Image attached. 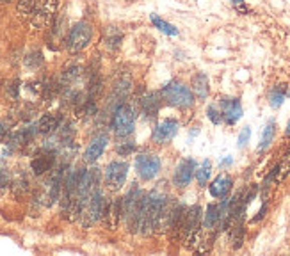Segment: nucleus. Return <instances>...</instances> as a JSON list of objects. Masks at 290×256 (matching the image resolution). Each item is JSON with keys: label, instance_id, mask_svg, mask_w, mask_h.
I'll return each mask as SVG.
<instances>
[{"label": "nucleus", "instance_id": "f257e3e1", "mask_svg": "<svg viewBox=\"0 0 290 256\" xmlns=\"http://www.w3.org/2000/svg\"><path fill=\"white\" fill-rule=\"evenodd\" d=\"M184 233V240L187 247L196 245L198 237H200V228H201V208L198 205L191 206L185 212H182L180 219H178V224Z\"/></svg>", "mask_w": 290, "mask_h": 256}, {"label": "nucleus", "instance_id": "f03ea898", "mask_svg": "<svg viewBox=\"0 0 290 256\" xmlns=\"http://www.w3.org/2000/svg\"><path fill=\"white\" fill-rule=\"evenodd\" d=\"M162 98L166 103L177 109H189L194 103V93L182 82H169L162 89Z\"/></svg>", "mask_w": 290, "mask_h": 256}, {"label": "nucleus", "instance_id": "7ed1b4c3", "mask_svg": "<svg viewBox=\"0 0 290 256\" xmlns=\"http://www.w3.org/2000/svg\"><path fill=\"white\" fill-rule=\"evenodd\" d=\"M110 124H112L114 128V134H116L119 139L128 137L130 134L133 132V128H135V112H133V109L125 103L118 105L112 112Z\"/></svg>", "mask_w": 290, "mask_h": 256}, {"label": "nucleus", "instance_id": "20e7f679", "mask_svg": "<svg viewBox=\"0 0 290 256\" xmlns=\"http://www.w3.org/2000/svg\"><path fill=\"white\" fill-rule=\"evenodd\" d=\"M93 38V25L87 22H79L68 31L66 36V48L70 54H79L91 43Z\"/></svg>", "mask_w": 290, "mask_h": 256}, {"label": "nucleus", "instance_id": "39448f33", "mask_svg": "<svg viewBox=\"0 0 290 256\" xmlns=\"http://www.w3.org/2000/svg\"><path fill=\"white\" fill-rule=\"evenodd\" d=\"M59 0H38L34 8V13L31 16V24L34 29H47L52 25L55 18Z\"/></svg>", "mask_w": 290, "mask_h": 256}, {"label": "nucleus", "instance_id": "423d86ee", "mask_svg": "<svg viewBox=\"0 0 290 256\" xmlns=\"http://www.w3.org/2000/svg\"><path fill=\"white\" fill-rule=\"evenodd\" d=\"M135 171H137L139 178L150 182L161 171V159L153 153H141V155L135 157Z\"/></svg>", "mask_w": 290, "mask_h": 256}, {"label": "nucleus", "instance_id": "0eeeda50", "mask_svg": "<svg viewBox=\"0 0 290 256\" xmlns=\"http://www.w3.org/2000/svg\"><path fill=\"white\" fill-rule=\"evenodd\" d=\"M126 175H128V164L114 160L105 167V185L109 190H119L125 185Z\"/></svg>", "mask_w": 290, "mask_h": 256}, {"label": "nucleus", "instance_id": "6e6552de", "mask_svg": "<svg viewBox=\"0 0 290 256\" xmlns=\"http://www.w3.org/2000/svg\"><path fill=\"white\" fill-rule=\"evenodd\" d=\"M196 169H198V164L194 159L180 160V164H178L175 173H173V183H175L178 189H185L187 185H191L192 178L196 176Z\"/></svg>", "mask_w": 290, "mask_h": 256}, {"label": "nucleus", "instance_id": "1a4fd4ad", "mask_svg": "<svg viewBox=\"0 0 290 256\" xmlns=\"http://www.w3.org/2000/svg\"><path fill=\"white\" fill-rule=\"evenodd\" d=\"M221 105V114H223V121L226 124H235L237 121L242 117V103L239 98H230L224 96L219 101Z\"/></svg>", "mask_w": 290, "mask_h": 256}, {"label": "nucleus", "instance_id": "9d476101", "mask_svg": "<svg viewBox=\"0 0 290 256\" xmlns=\"http://www.w3.org/2000/svg\"><path fill=\"white\" fill-rule=\"evenodd\" d=\"M178 121L177 119H164L155 126L152 134V141L155 144H166L173 139V137L177 136L178 132Z\"/></svg>", "mask_w": 290, "mask_h": 256}, {"label": "nucleus", "instance_id": "9b49d317", "mask_svg": "<svg viewBox=\"0 0 290 256\" xmlns=\"http://www.w3.org/2000/svg\"><path fill=\"white\" fill-rule=\"evenodd\" d=\"M107 143H109L107 134H98V136H94L93 139H91V143L87 144L86 152H84V160L89 164L96 162V160L102 157V153L105 152Z\"/></svg>", "mask_w": 290, "mask_h": 256}, {"label": "nucleus", "instance_id": "f8f14e48", "mask_svg": "<svg viewBox=\"0 0 290 256\" xmlns=\"http://www.w3.org/2000/svg\"><path fill=\"white\" fill-rule=\"evenodd\" d=\"M231 187H233V178H231L230 175H226V173H221V175L208 185V190H210L212 198L224 199L230 194Z\"/></svg>", "mask_w": 290, "mask_h": 256}, {"label": "nucleus", "instance_id": "ddd939ff", "mask_svg": "<svg viewBox=\"0 0 290 256\" xmlns=\"http://www.w3.org/2000/svg\"><path fill=\"white\" fill-rule=\"evenodd\" d=\"M54 160H55V153L54 152H43V153H40V155H36L34 159L31 160L32 173H34L36 176L45 175L47 171L52 169Z\"/></svg>", "mask_w": 290, "mask_h": 256}, {"label": "nucleus", "instance_id": "4468645a", "mask_svg": "<svg viewBox=\"0 0 290 256\" xmlns=\"http://www.w3.org/2000/svg\"><path fill=\"white\" fill-rule=\"evenodd\" d=\"M103 217L107 219V224L110 229H116L119 221L123 219V198H114L110 205H107V210L103 213Z\"/></svg>", "mask_w": 290, "mask_h": 256}, {"label": "nucleus", "instance_id": "2eb2a0df", "mask_svg": "<svg viewBox=\"0 0 290 256\" xmlns=\"http://www.w3.org/2000/svg\"><path fill=\"white\" fill-rule=\"evenodd\" d=\"M161 109V100L157 93H148L141 98V114L146 119H153Z\"/></svg>", "mask_w": 290, "mask_h": 256}, {"label": "nucleus", "instance_id": "dca6fc26", "mask_svg": "<svg viewBox=\"0 0 290 256\" xmlns=\"http://www.w3.org/2000/svg\"><path fill=\"white\" fill-rule=\"evenodd\" d=\"M103 45H105L107 50L114 52L118 50L121 47V41H123V32L119 31L118 27H114V25H109V27L103 29V38H102Z\"/></svg>", "mask_w": 290, "mask_h": 256}, {"label": "nucleus", "instance_id": "f3484780", "mask_svg": "<svg viewBox=\"0 0 290 256\" xmlns=\"http://www.w3.org/2000/svg\"><path fill=\"white\" fill-rule=\"evenodd\" d=\"M192 93L194 96H198L200 100H205L210 93V80H208V75L203 71H198L194 77H192Z\"/></svg>", "mask_w": 290, "mask_h": 256}, {"label": "nucleus", "instance_id": "a211bd4d", "mask_svg": "<svg viewBox=\"0 0 290 256\" xmlns=\"http://www.w3.org/2000/svg\"><path fill=\"white\" fill-rule=\"evenodd\" d=\"M219 224H221V206L216 205V203H210L207 206V212H205L203 228L207 231H214Z\"/></svg>", "mask_w": 290, "mask_h": 256}, {"label": "nucleus", "instance_id": "6ab92c4d", "mask_svg": "<svg viewBox=\"0 0 290 256\" xmlns=\"http://www.w3.org/2000/svg\"><path fill=\"white\" fill-rule=\"evenodd\" d=\"M59 123L61 117H57L55 114H43L41 119L38 121V130H40V134L48 136V134H54L59 128Z\"/></svg>", "mask_w": 290, "mask_h": 256}, {"label": "nucleus", "instance_id": "aec40b11", "mask_svg": "<svg viewBox=\"0 0 290 256\" xmlns=\"http://www.w3.org/2000/svg\"><path fill=\"white\" fill-rule=\"evenodd\" d=\"M286 94H288V87L286 84H276L272 89L269 91V105L272 109H279L281 103L285 101Z\"/></svg>", "mask_w": 290, "mask_h": 256}, {"label": "nucleus", "instance_id": "412c9836", "mask_svg": "<svg viewBox=\"0 0 290 256\" xmlns=\"http://www.w3.org/2000/svg\"><path fill=\"white\" fill-rule=\"evenodd\" d=\"M276 136V121L274 119H269L263 126V132H262V139H260L258 144V152H265L267 148L272 144Z\"/></svg>", "mask_w": 290, "mask_h": 256}, {"label": "nucleus", "instance_id": "4be33fe9", "mask_svg": "<svg viewBox=\"0 0 290 256\" xmlns=\"http://www.w3.org/2000/svg\"><path fill=\"white\" fill-rule=\"evenodd\" d=\"M80 73H82V68H80L79 64H68V66L64 68L63 75H61L59 85L61 87H70V84H73V82L80 77Z\"/></svg>", "mask_w": 290, "mask_h": 256}, {"label": "nucleus", "instance_id": "5701e85b", "mask_svg": "<svg viewBox=\"0 0 290 256\" xmlns=\"http://www.w3.org/2000/svg\"><path fill=\"white\" fill-rule=\"evenodd\" d=\"M50 29H52L50 31L52 41H55V39H63L64 34H66V18H64V16H55Z\"/></svg>", "mask_w": 290, "mask_h": 256}, {"label": "nucleus", "instance_id": "b1692460", "mask_svg": "<svg viewBox=\"0 0 290 256\" xmlns=\"http://www.w3.org/2000/svg\"><path fill=\"white\" fill-rule=\"evenodd\" d=\"M210 175H212V162L210 160H203L201 166L196 169V180L200 183V187H207Z\"/></svg>", "mask_w": 290, "mask_h": 256}, {"label": "nucleus", "instance_id": "393cba45", "mask_svg": "<svg viewBox=\"0 0 290 256\" xmlns=\"http://www.w3.org/2000/svg\"><path fill=\"white\" fill-rule=\"evenodd\" d=\"M150 20H152V24L155 25V27H157L161 32H164V34H168V36H178L177 27H175V25H171V24H168V22H164L162 18H159L157 15H150Z\"/></svg>", "mask_w": 290, "mask_h": 256}, {"label": "nucleus", "instance_id": "a878e982", "mask_svg": "<svg viewBox=\"0 0 290 256\" xmlns=\"http://www.w3.org/2000/svg\"><path fill=\"white\" fill-rule=\"evenodd\" d=\"M36 4H38V0H18L16 13H18L20 18H31L32 13H34Z\"/></svg>", "mask_w": 290, "mask_h": 256}, {"label": "nucleus", "instance_id": "bb28decb", "mask_svg": "<svg viewBox=\"0 0 290 256\" xmlns=\"http://www.w3.org/2000/svg\"><path fill=\"white\" fill-rule=\"evenodd\" d=\"M24 64L29 70H38V68L43 66V54H41V52H31V54L24 59Z\"/></svg>", "mask_w": 290, "mask_h": 256}, {"label": "nucleus", "instance_id": "cd10ccee", "mask_svg": "<svg viewBox=\"0 0 290 256\" xmlns=\"http://www.w3.org/2000/svg\"><path fill=\"white\" fill-rule=\"evenodd\" d=\"M11 187H13L15 196H24L29 190V182L25 176H20V178H16L15 182H11Z\"/></svg>", "mask_w": 290, "mask_h": 256}, {"label": "nucleus", "instance_id": "c85d7f7f", "mask_svg": "<svg viewBox=\"0 0 290 256\" xmlns=\"http://www.w3.org/2000/svg\"><path fill=\"white\" fill-rule=\"evenodd\" d=\"M242 240H244V226L240 224H235L233 226V231H231V242H233V249H239L242 245Z\"/></svg>", "mask_w": 290, "mask_h": 256}, {"label": "nucleus", "instance_id": "c756f323", "mask_svg": "<svg viewBox=\"0 0 290 256\" xmlns=\"http://www.w3.org/2000/svg\"><path fill=\"white\" fill-rule=\"evenodd\" d=\"M6 94L9 100H18L20 98V80H11L6 85Z\"/></svg>", "mask_w": 290, "mask_h": 256}, {"label": "nucleus", "instance_id": "7c9ffc66", "mask_svg": "<svg viewBox=\"0 0 290 256\" xmlns=\"http://www.w3.org/2000/svg\"><path fill=\"white\" fill-rule=\"evenodd\" d=\"M207 117H208V119H210L214 124H221V123H223V114H221V110L217 109L216 105H208Z\"/></svg>", "mask_w": 290, "mask_h": 256}, {"label": "nucleus", "instance_id": "2f4dec72", "mask_svg": "<svg viewBox=\"0 0 290 256\" xmlns=\"http://www.w3.org/2000/svg\"><path fill=\"white\" fill-rule=\"evenodd\" d=\"M135 150V144L132 143V141H125V143H119L118 146H116V152L119 153V155H130V153Z\"/></svg>", "mask_w": 290, "mask_h": 256}, {"label": "nucleus", "instance_id": "473e14b6", "mask_svg": "<svg viewBox=\"0 0 290 256\" xmlns=\"http://www.w3.org/2000/svg\"><path fill=\"white\" fill-rule=\"evenodd\" d=\"M249 139H251V128L249 126H244L242 130H240V134H239V139H237V144H239V148L246 146Z\"/></svg>", "mask_w": 290, "mask_h": 256}, {"label": "nucleus", "instance_id": "72a5a7b5", "mask_svg": "<svg viewBox=\"0 0 290 256\" xmlns=\"http://www.w3.org/2000/svg\"><path fill=\"white\" fill-rule=\"evenodd\" d=\"M11 185V175L8 169H0V190H6Z\"/></svg>", "mask_w": 290, "mask_h": 256}, {"label": "nucleus", "instance_id": "f704fd0d", "mask_svg": "<svg viewBox=\"0 0 290 256\" xmlns=\"http://www.w3.org/2000/svg\"><path fill=\"white\" fill-rule=\"evenodd\" d=\"M265 213H267V203L263 201V205H262V208H260L258 215H255V217L251 219V222H258V221H262V219L265 217Z\"/></svg>", "mask_w": 290, "mask_h": 256}, {"label": "nucleus", "instance_id": "c9c22d12", "mask_svg": "<svg viewBox=\"0 0 290 256\" xmlns=\"http://www.w3.org/2000/svg\"><path fill=\"white\" fill-rule=\"evenodd\" d=\"M228 166H231V159L228 157V159H224L223 162H221V167H228Z\"/></svg>", "mask_w": 290, "mask_h": 256}, {"label": "nucleus", "instance_id": "e433bc0d", "mask_svg": "<svg viewBox=\"0 0 290 256\" xmlns=\"http://www.w3.org/2000/svg\"><path fill=\"white\" fill-rule=\"evenodd\" d=\"M231 2V6H233V8H235V6H240V4H244V2H246V0H230Z\"/></svg>", "mask_w": 290, "mask_h": 256}, {"label": "nucleus", "instance_id": "4c0bfd02", "mask_svg": "<svg viewBox=\"0 0 290 256\" xmlns=\"http://www.w3.org/2000/svg\"><path fill=\"white\" fill-rule=\"evenodd\" d=\"M285 137H288V139H290V119H288V123H286V126H285Z\"/></svg>", "mask_w": 290, "mask_h": 256}, {"label": "nucleus", "instance_id": "58836bf2", "mask_svg": "<svg viewBox=\"0 0 290 256\" xmlns=\"http://www.w3.org/2000/svg\"><path fill=\"white\" fill-rule=\"evenodd\" d=\"M11 0H0V4H9Z\"/></svg>", "mask_w": 290, "mask_h": 256}]
</instances>
